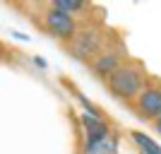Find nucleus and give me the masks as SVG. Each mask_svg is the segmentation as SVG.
Returning <instances> with one entry per match:
<instances>
[{"label": "nucleus", "instance_id": "obj_1", "mask_svg": "<svg viewBox=\"0 0 161 154\" xmlns=\"http://www.w3.org/2000/svg\"><path fill=\"white\" fill-rule=\"evenodd\" d=\"M142 84H144L142 70L132 65H120L118 70H113L108 75V87L120 99H132L135 94L142 92Z\"/></svg>", "mask_w": 161, "mask_h": 154}, {"label": "nucleus", "instance_id": "obj_2", "mask_svg": "<svg viewBox=\"0 0 161 154\" xmlns=\"http://www.w3.org/2000/svg\"><path fill=\"white\" fill-rule=\"evenodd\" d=\"M43 20H46V27L53 36H60V39H72L75 36L72 14H65V12H60V10H55V7H48V12H46Z\"/></svg>", "mask_w": 161, "mask_h": 154}, {"label": "nucleus", "instance_id": "obj_3", "mask_svg": "<svg viewBox=\"0 0 161 154\" xmlns=\"http://www.w3.org/2000/svg\"><path fill=\"white\" fill-rule=\"evenodd\" d=\"M137 111L142 118H159L161 116V87H149L140 92Z\"/></svg>", "mask_w": 161, "mask_h": 154}, {"label": "nucleus", "instance_id": "obj_4", "mask_svg": "<svg viewBox=\"0 0 161 154\" xmlns=\"http://www.w3.org/2000/svg\"><path fill=\"white\" fill-rule=\"evenodd\" d=\"M99 34L96 31H84L80 34L77 39H75L72 43V53L77 55V58H92V55L99 51Z\"/></svg>", "mask_w": 161, "mask_h": 154}, {"label": "nucleus", "instance_id": "obj_5", "mask_svg": "<svg viewBox=\"0 0 161 154\" xmlns=\"http://www.w3.org/2000/svg\"><path fill=\"white\" fill-rule=\"evenodd\" d=\"M82 123L87 128V142H94V140H101L108 135V128L103 121H99V116H82Z\"/></svg>", "mask_w": 161, "mask_h": 154}, {"label": "nucleus", "instance_id": "obj_6", "mask_svg": "<svg viewBox=\"0 0 161 154\" xmlns=\"http://www.w3.org/2000/svg\"><path fill=\"white\" fill-rule=\"evenodd\" d=\"M87 154H118V142L111 135L94 142H87Z\"/></svg>", "mask_w": 161, "mask_h": 154}, {"label": "nucleus", "instance_id": "obj_7", "mask_svg": "<svg viewBox=\"0 0 161 154\" xmlns=\"http://www.w3.org/2000/svg\"><path fill=\"white\" fill-rule=\"evenodd\" d=\"M118 67H120V58L115 53H101L94 63V72L96 75H111Z\"/></svg>", "mask_w": 161, "mask_h": 154}, {"label": "nucleus", "instance_id": "obj_8", "mask_svg": "<svg viewBox=\"0 0 161 154\" xmlns=\"http://www.w3.org/2000/svg\"><path fill=\"white\" fill-rule=\"evenodd\" d=\"M51 7H55V10H60V12H65V14H72V12L84 10L87 5H84L82 0H53Z\"/></svg>", "mask_w": 161, "mask_h": 154}, {"label": "nucleus", "instance_id": "obj_9", "mask_svg": "<svg viewBox=\"0 0 161 154\" xmlns=\"http://www.w3.org/2000/svg\"><path fill=\"white\" fill-rule=\"evenodd\" d=\"M132 140L137 142L142 149H144V154H161V147L152 140V137H147V135H142V133H137V130H135V133H132Z\"/></svg>", "mask_w": 161, "mask_h": 154}, {"label": "nucleus", "instance_id": "obj_10", "mask_svg": "<svg viewBox=\"0 0 161 154\" xmlns=\"http://www.w3.org/2000/svg\"><path fill=\"white\" fill-rule=\"evenodd\" d=\"M156 130H159V135H161V116L156 118Z\"/></svg>", "mask_w": 161, "mask_h": 154}]
</instances>
